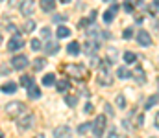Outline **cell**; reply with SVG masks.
<instances>
[{"mask_svg":"<svg viewBox=\"0 0 159 138\" xmlns=\"http://www.w3.org/2000/svg\"><path fill=\"white\" fill-rule=\"evenodd\" d=\"M109 59H104L100 65H98V83L100 85H111L113 83V76L109 72Z\"/></svg>","mask_w":159,"mask_h":138,"instance_id":"1","label":"cell"},{"mask_svg":"<svg viewBox=\"0 0 159 138\" xmlns=\"http://www.w3.org/2000/svg\"><path fill=\"white\" fill-rule=\"evenodd\" d=\"M91 127H93V135H94V138H100L102 135H104V129H106V116H98Z\"/></svg>","mask_w":159,"mask_h":138,"instance_id":"2","label":"cell"},{"mask_svg":"<svg viewBox=\"0 0 159 138\" xmlns=\"http://www.w3.org/2000/svg\"><path fill=\"white\" fill-rule=\"evenodd\" d=\"M22 111H24V105H22L20 101H11V103L6 105V112H7L9 116H13V118H17Z\"/></svg>","mask_w":159,"mask_h":138,"instance_id":"3","label":"cell"},{"mask_svg":"<svg viewBox=\"0 0 159 138\" xmlns=\"http://www.w3.org/2000/svg\"><path fill=\"white\" fill-rule=\"evenodd\" d=\"M65 72H67L69 76L76 77V79H81L83 74H85V68H83L81 65H69V66H65Z\"/></svg>","mask_w":159,"mask_h":138,"instance_id":"4","label":"cell"},{"mask_svg":"<svg viewBox=\"0 0 159 138\" xmlns=\"http://www.w3.org/2000/svg\"><path fill=\"white\" fill-rule=\"evenodd\" d=\"M28 57L26 55H15L13 59H11V66L15 68V70H24L26 66H28Z\"/></svg>","mask_w":159,"mask_h":138,"instance_id":"5","label":"cell"},{"mask_svg":"<svg viewBox=\"0 0 159 138\" xmlns=\"http://www.w3.org/2000/svg\"><path fill=\"white\" fill-rule=\"evenodd\" d=\"M35 123V114H28L22 120H19V131H28L30 127H34Z\"/></svg>","mask_w":159,"mask_h":138,"instance_id":"6","label":"cell"},{"mask_svg":"<svg viewBox=\"0 0 159 138\" xmlns=\"http://www.w3.org/2000/svg\"><path fill=\"white\" fill-rule=\"evenodd\" d=\"M22 46H24V41H22L20 35H13V37L7 41V50H9V52H17V50H20Z\"/></svg>","mask_w":159,"mask_h":138,"instance_id":"7","label":"cell"},{"mask_svg":"<svg viewBox=\"0 0 159 138\" xmlns=\"http://www.w3.org/2000/svg\"><path fill=\"white\" fill-rule=\"evenodd\" d=\"M70 127L69 125H59L54 129V138H70Z\"/></svg>","mask_w":159,"mask_h":138,"instance_id":"8","label":"cell"},{"mask_svg":"<svg viewBox=\"0 0 159 138\" xmlns=\"http://www.w3.org/2000/svg\"><path fill=\"white\" fill-rule=\"evenodd\" d=\"M137 41H139V44L141 46H150L152 44V37H150V33L144 31V30L137 31Z\"/></svg>","mask_w":159,"mask_h":138,"instance_id":"9","label":"cell"},{"mask_svg":"<svg viewBox=\"0 0 159 138\" xmlns=\"http://www.w3.org/2000/svg\"><path fill=\"white\" fill-rule=\"evenodd\" d=\"M34 9H35V2H22L20 4V13L24 17H30L34 13Z\"/></svg>","mask_w":159,"mask_h":138,"instance_id":"10","label":"cell"},{"mask_svg":"<svg viewBox=\"0 0 159 138\" xmlns=\"http://www.w3.org/2000/svg\"><path fill=\"white\" fill-rule=\"evenodd\" d=\"M117 11H119V6H117V4H113V6H111V7H109L106 13H104V22H106V24H109V22L115 19Z\"/></svg>","mask_w":159,"mask_h":138,"instance_id":"11","label":"cell"},{"mask_svg":"<svg viewBox=\"0 0 159 138\" xmlns=\"http://www.w3.org/2000/svg\"><path fill=\"white\" fill-rule=\"evenodd\" d=\"M44 52H46L48 55H54V53H57V52H59V44H57V43H54V41H48L46 46H44Z\"/></svg>","mask_w":159,"mask_h":138,"instance_id":"12","label":"cell"},{"mask_svg":"<svg viewBox=\"0 0 159 138\" xmlns=\"http://www.w3.org/2000/svg\"><path fill=\"white\" fill-rule=\"evenodd\" d=\"M80 52H81V48H80V43H76V41L69 43V46H67V53H69V55H78Z\"/></svg>","mask_w":159,"mask_h":138,"instance_id":"13","label":"cell"},{"mask_svg":"<svg viewBox=\"0 0 159 138\" xmlns=\"http://www.w3.org/2000/svg\"><path fill=\"white\" fill-rule=\"evenodd\" d=\"M131 76H133V77L139 81V83H144V81H146V77H144V70H143L141 66H137V68L131 72Z\"/></svg>","mask_w":159,"mask_h":138,"instance_id":"14","label":"cell"},{"mask_svg":"<svg viewBox=\"0 0 159 138\" xmlns=\"http://www.w3.org/2000/svg\"><path fill=\"white\" fill-rule=\"evenodd\" d=\"M39 6L43 11H54L56 9V2L54 0H43V2H39Z\"/></svg>","mask_w":159,"mask_h":138,"instance_id":"15","label":"cell"},{"mask_svg":"<svg viewBox=\"0 0 159 138\" xmlns=\"http://www.w3.org/2000/svg\"><path fill=\"white\" fill-rule=\"evenodd\" d=\"M56 87L59 92H67L70 89V83H69V79H59V81H56Z\"/></svg>","mask_w":159,"mask_h":138,"instance_id":"16","label":"cell"},{"mask_svg":"<svg viewBox=\"0 0 159 138\" xmlns=\"http://www.w3.org/2000/svg\"><path fill=\"white\" fill-rule=\"evenodd\" d=\"M0 90L6 92V94H13V92L17 90V83H13V81H9V83H4Z\"/></svg>","mask_w":159,"mask_h":138,"instance_id":"17","label":"cell"},{"mask_svg":"<svg viewBox=\"0 0 159 138\" xmlns=\"http://www.w3.org/2000/svg\"><path fill=\"white\" fill-rule=\"evenodd\" d=\"M56 33H57V37H59V39H65V37H69V35H70V30H69L67 26H59Z\"/></svg>","mask_w":159,"mask_h":138,"instance_id":"18","label":"cell"},{"mask_svg":"<svg viewBox=\"0 0 159 138\" xmlns=\"http://www.w3.org/2000/svg\"><path fill=\"white\" fill-rule=\"evenodd\" d=\"M41 96V90L35 87V85H32L30 89H28V98H32V99H37Z\"/></svg>","mask_w":159,"mask_h":138,"instance_id":"19","label":"cell"},{"mask_svg":"<svg viewBox=\"0 0 159 138\" xmlns=\"http://www.w3.org/2000/svg\"><path fill=\"white\" fill-rule=\"evenodd\" d=\"M117 76H119L120 79H126V77H131V72L126 66H120L119 70H117Z\"/></svg>","mask_w":159,"mask_h":138,"instance_id":"20","label":"cell"},{"mask_svg":"<svg viewBox=\"0 0 159 138\" xmlns=\"http://www.w3.org/2000/svg\"><path fill=\"white\" fill-rule=\"evenodd\" d=\"M56 83V76L54 74H46L44 77H43V85L44 87H50V85H54Z\"/></svg>","mask_w":159,"mask_h":138,"instance_id":"21","label":"cell"},{"mask_svg":"<svg viewBox=\"0 0 159 138\" xmlns=\"http://www.w3.org/2000/svg\"><path fill=\"white\" fill-rule=\"evenodd\" d=\"M34 30H35V20L28 19V20L24 22V33H30V31H34Z\"/></svg>","mask_w":159,"mask_h":138,"instance_id":"22","label":"cell"},{"mask_svg":"<svg viewBox=\"0 0 159 138\" xmlns=\"http://www.w3.org/2000/svg\"><path fill=\"white\" fill-rule=\"evenodd\" d=\"M124 61H126V65H131V63L137 61V55H135L133 52H126V53H124Z\"/></svg>","mask_w":159,"mask_h":138,"instance_id":"23","label":"cell"},{"mask_svg":"<svg viewBox=\"0 0 159 138\" xmlns=\"http://www.w3.org/2000/svg\"><path fill=\"white\" fill-rule=\"evenodd\" d=\"M94 50H98V43H94V41H87L85 43V52L87 53H93Z\"/></svg>","mask_w":159,"mask_h":138,"instance_id":"24","label":"cell"},{"mask_svg":"<svg viewBox=\"0 0 159 138\" xmlns=\"http://www.w3.org/2000/svg\"><path fill=\"white\" fill-rule=\"evenodd\" d=\"M89 129H91V123H89V122H83V123H80V125H78V135H85Z\"/></svg>","mask_w":159,"mask_h":138,"instance_id":"25","label":"cell"},{"mask_svg":"<svg viewBox=\"0 0 159 138\" xmlns=\"http://www.w3.org/2000/svg\"><path fill=\"white\" fill-rule=\"evenodd\" d=\"M20 85H22V87H28V89H30V87L34 85V79H32L30 76H22V77H20Z\"/></svg>","mask_w":159,"mask_h":138,"instance_id":"26","label":"cell"},{"mask_svg":"<svg viewBox=\"0 0 159 138\" xmlns=\"http://www.w3.org/2000/svg\"><path fill=\"white\" fill-rule=\"evenodd\" d=\"M65 103H67L69 107H74V105L78 103V98H76V96H70V94H67V96H65Z\"/></svg>","mask_w":159,"mask_h":138,"instance_id":"27","label":"cell"},{"mask_svg":"<svg viewBox=\"0 0 159 138\" xmlns=\"http://www.w3.org/2000/svg\"><path fill=\"white\" fill-rule=\"evenodd\" d=\"M44 65H46V61H44L43 57H37V59H34V66H35L37 70H41V68H44Z\"/></svg>","mask_w":159,"mask_h":138,"instance_id":"28","label":"cell"},{"mask_svg":"<svg viewBox=\"0 0 159 138\" xmlns=\"http://www.w3.org/2000/svg\"><path fill=\"white\" fill-rule=\"evenodd\" d=\"M67 19H69V17H67V15H63V13H56V15L52 17V20H54V22H65Z\"/></svg>","mask_w":159,"mask_h":138,"instance_id":"29","label":"cell"},{"mask_svg":"<svg viewBox=\"0 0 159 138\" xmlns=\"http://www.w3.org/2000/svg\"><path fill=\"white\" fill-rule=\"evenodd\" d=\"M115 103H117V107H119V109H126V99H124V96H122V94L117 96V101H115Z\"/></svg>","mask_w":159,"mask_h":138,"instance_id":"30","label":"cell"},{"mask_svg":"<svg viewBox=\"0 0 159 138\" xmlns=\"http://www.w3.org/2000/svg\"><path fill=\"white\" fill-rule=\"evenodd\" d=\"M156 101H157V94H156V96H152V98H150V99L146 101V105H144V109H152V107L156 105Z\"/></svg>","mask_w":159,"mask_h":138,"instance_id":"31","label":"cell"},{"mask_svg":"<svg viewBox=\"0 0 159 138\" xmlns=\"http://www.w3.org/2000/svg\"><path fill=\"white\" fill-rule=\"evenodd\" d=\"M107 55H109V59H113V61H115V59H117V55H119L117 48H109V50H107ZM113 61H111V63H113Z\"/></svg>","mask_w":159,"mask_h":138,"instance_id":"32","label":"cell"},{"mask_svg":"<svg viewBox=\"0 0 159 138\" xmlns=\"http://www.w3.org/2000/svg\"><path fill=\"white\" fill-rule=\"evenodd\" d=\"M30 48H32V50H35V52H37V50H39V48H43V46H41V41H39V39H34V41H32V43H30Z\"/></svg>","mask_w":159,"mask_h":138,"instance_id":"33","label":"cell"},{"mask_svg":"<svg viewBox=\"0 0 159 138\" xmlns=\"http://www.w3.org/2000/svg\"><path fill=\"white\" fill-rule=\"evenodd\" d=\"M6 30H7L9 33H13V35H19V33H17V26H15V24H6Z\"/></svg>","mask_w":159,"mask_h":138,"instance_id":"34","label":"cell"},{"mask_svg":"<svg viewBox=\"0 0 159 138\" xmlns=\"http://www.w3.org/2000/svg\"><path fill=\"white\" fill-rule=\"evenodd\" d=\"M122 37H124V39H131V37H133V30H131V28H126L124 33H122Z\"/></svg>","mask_w":159,"mask_h":138,"instance_id":"35","label":"cell"},{"mask_svg":"<svg viewBox=\"0 0 159 138\" xmlns=\"http://www.w3.org/2000/svg\"><path fill=\"white\" fill-rule=\"evenodd\" d=\"M41 37L48 39V37H50V28H43V30H41Z\"/></svg>","mask_w":159,"mask_h":138,"instance_id":"36","label":"cell"},{"mask_svg":"<svg viewBox=\"0 0 159 138\" xmlns=\"http://www.w3.org/2000/svg\"><path fill=\"white\" fill-rule=\"evenodd\" d=\"M150 9H152V11H159V0H156V2L150 4Z\"/></svg>","mask_w":159,"mask_h":138,"instance_id":"37","label":"cell"},{"mask_svg":"<svg viewBox=\"0 0 159 138\" xmlns=\"http://www.w3.org/2000/svg\"><path fill=\"white\" fill-rule=\"evenodd\" d=\"M133 7H135L133 4H128V2L124 4V9H126V11H133Z\"/></svg>","mask_w":159,"mask_h":138,"instance_id":"38","label":"cell"},{"mask_svg":"<svg viewBox=\"0 0 159 138\" xmlns=\"http://www.w3.org/2000/svg\"><path fill=\"white\" fill-rule=\"evenodd\" d=\"M106 112H107L109 116H113V109H111V105H109V103H106Z\"/></svg>","mask_w":159,"mask_h":138,"instance_id":"39","label":"cell"},{"mask_svg":"<svg viewBox=\"0 0 159 138\" xmlns=\"http://www.w3.org/2000/svg\"><path fill=\"white\" fill-rule=\"evenodd\" d=\"M107 138H117V131H115V129H111V131H109V135H107Z\"/></svg>","mask_w":159,"mask_h":138,"instance_id":"40","label":"cell"},{"mask_svg":"<svg viewBox=\"0 0 159 138\" xmlns=\"http://www.w3.org/2000/svg\"><path fill=\"white\" fill-rule=\"evenodd\" d=\"M85 112H93V105H91V103H87V107H85Z\"/></svg>","mask_w":159,"mask_h":138,"instance_id":"41","label":"cell"},{"mask_svg":"<svg viewBox=\"0 0 159 138\" xmlns=\"http://www.w3.org/2000/svg\"><path fill=\"white\" fill-rule=\"evenodd\" d=\"M137 123H139V125H143V123H144V116H143V114L139 116V120H137Z\"/></svg>","mask_w":159,"mask_h":138,"instance_id":"42","label":"cell"},{"mask_svg":"<svg viewBox=\"0 0 159 138\" xmlns=\"http://www.w3.org/2000/svg\"><path fill=\"white\" fill-rule=\"evenodd\" d=\"M156 127L159 129V112H157V116H156Z\"/></svg>","mask_w":159,"mask_h":138,"instance_id":"43","label":"cell"},{"mask_svg":"<svg viewBox=\"0 0 159 138\" xmlns=\"http://www.w3.org/2000/svg\"><path fill=\"white\" fill-rule=\"evenodd\" d=\"M35 138H44V136H43V135H39V136H35Z\"/></svg>","mask_w":159,"mask_h":138,"instance_id":"44","label":"cell"},{"mask_svg":"<svg viewBox=\"0 0 159 138\" xmlns=\"http://www.w3.org/2000/svg\"><path fill=\"white\" fill-rule=\"evenodd\" d=\"M0 138H2V131H0Z\"/></svg>","mask_w":159,"mask_h":138,"instance_id":"45","label":"cell"},{"mask_svg":"<svg viewBox=\"0 0 159 138\" xmlns=\"http://www.w3.org/2000/svg\"><path fill=\"white\" fill-rule=\"evenodd\" d=\"M0 41H2V35H0Z\"/></svg>","mask_w":159,"mask_h":138,"instance_id":"46","label":"cell"}]
</instances>
